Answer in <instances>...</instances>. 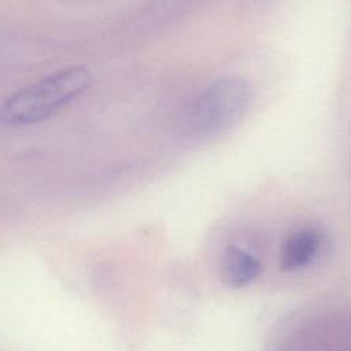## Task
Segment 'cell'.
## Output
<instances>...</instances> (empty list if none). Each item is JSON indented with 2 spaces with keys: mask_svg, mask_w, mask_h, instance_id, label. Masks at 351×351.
Here are the masks:
<instances>
[{
  "mask_svg": "<svg viewBox=\"0 0 351 351\" xmlns=\"http://www.w3.org/2000/svg\"><path fill=\"white\" fill-rule=\"evenodd\" d=\"M90 78L81 66L56 71L12 95L0 107V122L22 125L41 121L85 90Z\"/></svg>",
  "mask_w": 351,
  "mask_h": 351,
  "instance_id": "cell-1",
  "label": "cell"
},
{
  "mask_svg": "<svg viewBox=\"0 0 351 351\" xmlns=\"http://www.w3.org/2000/svg\"><path fill=\"white\" fill-rule=\"evenodd\" d=\"M251 101L245 80L236 75L217 78L206 85L188 108L186 122L193 132L215 133L243 117Z\"/></svg>",
  "mask_w": 351,
  "mask_h": 351,
  "instance_id": "cell-2",
  "label": "cell"
},
{
  "mask_svg": "<svg viewBox=\"0 0 351 351\" xmlns=\"http://www.w3.org/2000/svg\"><path fill=\"white\" fill-rule=\"evenodd\" d=\"M322 233L315 228H302L291 233L281 248V267L288 271L308 266L319 254Z\"/></svg>",
  "mask_w": 351,
  "mask_h": 351,
  "instance_id": "cell-3",
  "label": "cell"
},
{
  "mask_svg": "<svg viewBox=\"0 0 351 351\" xmlns=\"http://www.w3.org/2000/svg\"><path fill=\"white\" fill-rule=\"evenodd\" d=\"M222 273L229 285L241 288L254 282L261 276L262 263L248 251L232 245L223 254Z\"/></svg>",
  "mask_w": 351,
  "mask_h": 351,
  "instance_id": "cell-4",
  "label": "cell"
}]
</instances>
